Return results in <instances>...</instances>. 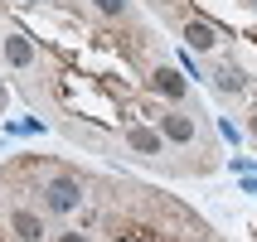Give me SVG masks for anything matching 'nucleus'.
Masks as SVG:
<instances>
[{
  "label": "nucleus",
  "instance_id": "7ed1b4c3",
  "mask_svg": "<svg viewBox=\"0 0 257 242\" xmlns=\"http://www.w3.org/2000/svg\"><path fill=\"white\" fill-rule=\"evenodd\" d=\"M126 141H131V150H141V155H160V136L151 126H131Z\"/></svg>",
  "mask_w": 257,
  "mask_h": 242
},
{
  "label": "nucleus",
  "instance_id": "423d86ee",
  "mask_svg": "<svg viewBox=\"0 0 257 242\" xmlns=\"http://www.w3.org/2000/svg\"><path fill=\"white\" fill-rule=\"evenodd\" d=\"M185 39L189 44H194V49H214V29H209V25H194V20H189V25H185Z\"/></svg>",
  "mask_w": 257,
  "mask_h": 242
},
{
  "label": "nucleus",
  "instance_id": "39448f33",
  "mask_svg": "<svg viewBox=\"0 0 257 242\" xmlns=\"http://www.w3.org/2000/svg\"><path fill=\"white\" fill-rule=\"evenodd\" d=\"M156 87L165 92V97H185V83H180V73H170V68H156Z\"/></svg>",
  "mask_w": 257,
  "mask_h": 242
},
{
  "label": "nucleus",
  "instance_id": "6e6552de",
  "mask_svg": "<svg viewBox=\"0 0 257 242\" xmlns=\"http://www.w3.org/2000/svg\"><path fill=\"white\" fill-rule=\"evenodd\" d=\"M63 242H87V237H78V232H63Z\"/></svg>",
  "mask_w": 257,
  "mask_h": 242
},
{
  "label": "nucleus",
  "instance_id": "f257e3e1",
  "mask_svg": "<svg viewBox=\"0 0 257 242\" xmlns=\"http://www.w3.org/2000/svg\"><path fill=\"white\" fill-rule=\"evenodd\" d=\"M49 208H54V213L78 208V184H73V179H54V184H49Z\"/></svg>",
  "mask_w": 257,
  "mask_h": 242
},
{
  "label": "nucleus",
  "instance_id": "0eeeda50",
  "mask_svg": "<svg viewBox=\"0 0 257 242\" xmlns=\"http://www.w3.org/2000/svg\"><path fill=\"white\" fill-rule=\"evenodd\" d=\"M97 10L102 15H121V10H126V0H97Z\"/></svg>",
  "mask_w": 257,
  "mask_h": 242
},
{
  "label": "nucleus",
  "instance_id": "f03ea898",
  "mask_svg": "<svg viewBox=\"0 0 257 242\" xmlns=\"http://www.w3.org/2000/svg\"><path fill=\"white\" fill-rule=\"evenodd\" d=\"M160 131H165L170 141H180V145H189V141H194V121H189V116H180V112L160 116Z\"/></svg>",
  "mask_w": 257,
  "mask_h": 242
},
{
  "label": "nucleus",
  "instance_id": "20e7f679",
  "mask_svg": "<svg viewBox=\"0 0 257 242\" xmlns=\"http://www.w3.org/2000/svg\"><path fill=\"white\" fill-rule=\"evenodd\" d=\"M5 54H10V63H15V68H29V63H34V49H29L20 34H10V39H5Z\"/></svg>",
  "mask_w": 257,
  "mask_h": 242
},
{
  "label": "nucleus",
  "instance_id": "1a4fd4ad",
  "mask_svg": "<svg viewBox=\"0 0 257 242\" xmlns=\"http://www.w3.org/2000/svg\"><path fill=\"white\" fill-rule=\"evenodd\" d=\"M252 136H257V116H252Z\"/></svg>",
  "mask_w": 257,
  "mask_h": 242
}]
</instances>
